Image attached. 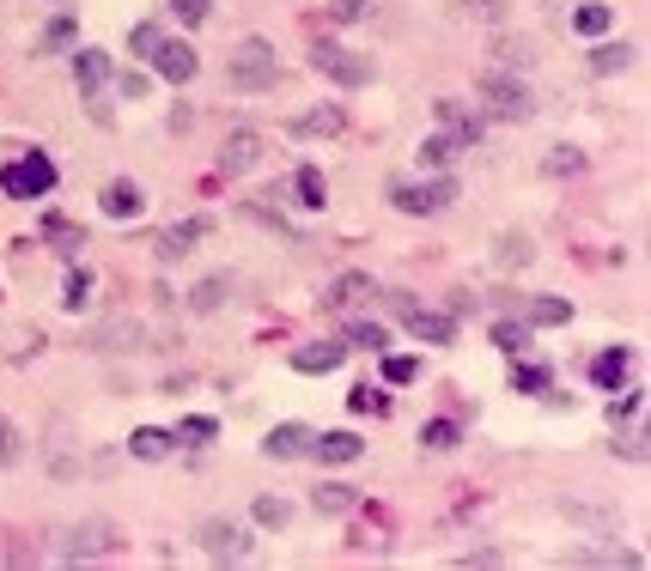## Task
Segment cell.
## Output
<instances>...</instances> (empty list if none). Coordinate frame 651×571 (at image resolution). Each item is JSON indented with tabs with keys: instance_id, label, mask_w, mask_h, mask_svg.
Segmentation results:
<instances>
[{
	"instance_id": "obj_50",
	"label": "cell",
	"mask_w": 651,
	"mask_h": 571,
	"mask_svg": "<svg viewBox=\"0 0 651 571\" xmlns=\"http://www.w3.org/2000/svg\"><path fill=\"white\" fill-rule=\"evenodd\" d=\"M633 414H639V395H615V401H609V420H615V426L633 420Z\"/></svg>"
},
{
	"instance_id": "obj_2",
	"label": "cell",
	"mask_w": 651,
	"mask_h": 571,
	"mask_svg": "<svg viewBox=\"0 0 651 571\" xmlns=\"http://www.w3.org/2000/svg\"><path fill=\"white\" fill-rule=\"evenodd\" d=\"M475 98L487 104V116H493V122H530V116H536L530 86H524L518 73H505V67H487V73L475 79Z\"/></svg>"
},
{
	"instance_id": "obj_14",
	"label": "cell",
	"mask_w": 651,
	"mask_h": 571,
	"mask_svg": "<svg viewBox=\"0 0 651 571\" xmlns=\"http://www.w3.org/2000/svg\"><path fill=\"white\" fill-rule=\"evenodd\" d=\"M74 86H80L86 104H98V92L110 86V55H104V49H92V43L74 49Z\"/></svg>"
},
{
	"instance_id": "obj_10",
	"label": "cell",
	"mask_w": 651,
	"mask_h": 571,
	"mask_svg": "<svg viewBox=\"0 0 651 571\" xmlns=\"http://www.w3.org/2000/svg\"><path fill=\"white\" fill-rule=\"evenodd\" d=\"M256 165H262V134H256V128H232L226 146H220V171H226V177H244V171H256Z\"/></svg>"
},
{
	"instance_id": "obj_41",
	"label": "cell",
	"mask_w": 651,
	"mask_h": 571,
	"mask_svg": "<svg viewBox=\"0 0 651 571\" xmlns=\"http://www.w3.org/2000/svg\"><path fill=\"white\" fill-rule=\"evenodd\" d=\"M493 55H499V67H505V73H524L536 49H530V43H518V37H499V43H493Z\"/></svg>"
},
{
	"instance_id": "obj_1",
	"label": "cell",
	"mask_w": 651,
	"mask_h": 571,
	"mask_svg": "<svg viewBox=\"0 0 651 571\" xmlns=\"http://www.w3.org/2000/svg\"><path fill=\"white\" fill-rule=\"evenodd\" d=\"M226 86L232 92H274L280 86V55L268 37H244L226 61Z\"/></svg>"
},
{
	"instance_id": "obj_18",
	"label": "cell",
	"mask_w": 651,
	"mask_h": 571,
	"mask_svg": "<svg viewBox=\"0 0 651 571\" xmlns=\"http://www.w3.org/2000/svg\"><path fill=\"white\" fill-rule=\"evenodd\" d=\"M530 256H536V237H530V231H499V237H493V268H499V274L530 268Z\"/></svg>"
},
{
	"instance_id": "obj_9",
	"label": "cell",
	"mask_w": 651,
	"mask_h": 571,
	"mask_svg": "<svg viewBox=\"0 0 651 571\" xmlns=\"http://www.w3.org/2000/svg\"><path fill=\"white\" fill-rule=\"evenodd\" d=\"M402 322H408V335H414L420 347H451V341H457V316H451V310H426V304H414Z\"/></svg>"
},
{
	"instance_id": "obj_44",
	"label": "cell",
	"mask_w": 651,
	"mask_h": 571,
	"mask_svg": "<svg viewBox=\"0 0 651 571\" xmlns=\"http://www.w3.org/2000/svg\"><path fill=\"white\" fill-rule=\"evenodd\" d=\"M159 43H165V31H159L153 19H140V25L128 31V49H134V55H147V61H153V49H159Z\"/></svg>"
},
{
	"instance_id": "obj_4",
	"label": "cell",
	"mask_w": 651,
	"mask_h": 571,
	"mask_svg": "<svg viewBox=\"0 0 651 571\" xmlns=\"http://www.w3.org/2000/svg\"><path fill=\"white\" fill-rule=\"evenodd\" d=\"M311 67L323 79H335V86H347V92H359V86H372V79H378V61L372 55H353V49H335V43H317L311 49Z\"/></svg>"
},
{
	"instance_id": "obj_29",
	"label": "cell",
	"mask_w": 651,
	"mask_h": 571,
	"mask_svg": "<svg viewBox=\"0 0 651 571\" xmlns=\"http://www.w3.org/2000/svg\"><path fill=\"white\" fill-rule=\"evenodd\" d=\"M293 195H299V207H305V213H323V207H329L323 171H317V165H299V177H293Z\"/></svg>"
},
{
	"instance_id": "obj_43",
	"label": "cell",
	"mask_w": 651,
	"mask_h": 571,
	"mask_svg": "<svg viewBox=\"0 0 651 571\" xmlns=\"http://www.w3.org/2000/svg\"><path fill=\"white\" fill-rule=\"evenodd\" d=\"M378 0H329V25H359V19H372Z\"/></svg>"
},
{
	"instance_id": "obj_11",
	"label": "cell",
	"mask_w": 651,
	"mask_h": 571,
	"mask_svg": "<svg viewBox=\"0 0 651 571\" xmlns=\"http://www.w3.org/2000/svg\"><path fill=\"white\" fill-rule=\"evenodd\" d=\"M98 207H104V219L128 225V219H140V213H147V189H140V183H128V177H116V183H104Z\"/></svg>"
},
{
	"instance_id": "obj_38",
	"label": "cell",
	"mask_w": 651,
	"mask_h": 571,
	"mask_svg": "<svg viewBox=\"0 0 651 571\" xmlns=\"http://www.w3.org/2000/svg\"><path fill=\"white\" fill-rule=\"evenodd\" d=\"M627 61H633V49H627V43H597V49H591V73H597V79L621 73Z\"/></svg>"
},
{
	"instance_id": "obj_49",
	"label": "cell",
	"mask_w": 651,
	"mask_h": 571,
	"mask_svg": "<svg viewBox=\"0 0 651 571\" xmlns=\"http://www.w3.org/2000/svg\"><path fill=\"white\" fill-rule=\"evenodd\" d=\"M171 13H177L183 25H207V13H213V7H207V0H171Z\"/></svg>"
},
{
	"instance_id": "obj_21",
	"label": "cell",
	"mask_w": 651,
	"mask_h": 571,
	"mask_svg": "<svg viewBox=\"0 0 651 571\" xmlns=\"http://www.w3.org/2000/svg\"><path fill=\"white\" fill-rule=\"evenodd\" d=\"M311 456L329 468V462H359L366 456V438L359 432H323V438H311Z\"/></svg>"
},
{
	"instance_id": "obj_31",
	"label": "cell",
	"mask_w": 651,
	"mask_h": 571,
	"mask_svg": "<svg viewBox=\"0 0 651 571\" xmlns=\"http://www.w3.org/2000/svg\"><path fill=\"white\" fill-rule=\"evenodd\" d=\"M43 237L55 243V250H61V256H74V250H86V231H80L74 219H55V213L43 219Z\"/></svg>"
},
{
	"instance_id": "obj_13",
	"label": "cell",
	"mask_w": 651,
	"mask_h": 571,
	"mask_svg": "<svg viewBox=\"0 0 651 571\" xmlns=\"http://www.w3.org/2000/svg\"><path fill=\"white\" fill-rule=\"evenodd\" d=\"M262 456H268V462H299V456H311V426L280 420V426L262 438Z\"/></svg>"
},
{
	"instance_id": "obj_30",
	"label": "cell",
	"mask_w": 651,
	"mask_h": 571,
	"mask_svg": "<svg viewBox=\"0 0 651 571\" xmlns=\"http://www.w3.org/2000/svg\"><path fill=\"white\" fill-rule=\"evenodd\" d=\"M487 335H493L499 353H524V347H530V322H524V316H499Z\"/></svg>"
},
{
	"instance_id": "obj_37",
	"label": "cell",
	"mask_w": 651,
	"mask_h": 571,
	"mask_svg": "<svg viewBox=\"0 0 651 571\" xmlns=\"http://www.w3.org/2000/svg\"><path fill=\"white\" fill-rule=\"evenodd\" d=\"M609 25H615V13L603 7V0H591V7H578V13H572V31H578V37H603Z\"/></svg>"
},
{
	"instance_id": "obj_33",
	"label": "cell",
	"mask_w": 651,
	"mask_h": 571,
	"mask_svg": "<svg viewBox=\"0 0 651 571\" xmlns=\"http://www.w3.org/2000/svg\"><path fill=\"white\" fill-rule=\"evenodd\" d=\"M457 152H463V146H457L451 134H426V140H420V165H426V171H445Z\"/></svg>"
},
{
	"instance_id": "obj_46",
	"label": "cell",
	"mask_w": 651,
	"mask_h": 571,
	"mask_svg": "<svg viewBox=\"0 0 651 571\" xmlns=\"http://www.w3.org/2000/svg\"><path fill=\"white\" fill-rule=\"evenodd\" d=\"M116 92H122L128 104H140V98H147V92H153V73H140V67H128V73L116 79Z\"/></svg>"
},
{
	"instance_id": "obj_40",
	"label": "cell",
	"mask_w": 651,
	"mask_h": 571,
	"mask_svg": "<svg viewBox=\"0 0 651 571\" xmlns=\"http://www.w3.org/2000/svg\"><path fill=\"white\" fill-rule=\"evenodd\" d=\"M457 7H463L469 19H481V25H505V19H512V7H518V0H457Z\"/></svg>"
},
{
	"instance_id": "obj_24",
	"label": "cell",
	"mask_w": 651,
	"mask_h": 571,
	"mask_svg": "<svg viewBox=\"0 0 651 571\" xmlns=\"http://www.w3.org/2000/svg\"><path fill=\"white\" fill-rule=\"evenodd\" d=\"M232 286H238L232 274H207V280L189 292V310H195V316H220V310H226V298H232Z\"/></svg>"
},
{
	"instance_id": "obj_27",
	"label": "cell",
	"mask_w": 651,
	"mask_h": 571,
	"mask_svg": "<svg viewBox=\"0 0 651 571\" xmlns=\"http://www.w3.org/2000/svg\"><path fill=\"white\" fill-rule=\"evenodd\" d=\"M92 304V268H80V262H67V274H61V310H86Z\"/></svg>"
},
{
	"instance_id": "obj_42",
	"label": "cell",
	"mask_w": 651,
	"mask_h": 571,
	"mask_svg": "<svg viewBox=\"0 0 651 571\" xmlns=\"http://www.w3.org/2000/svg\"><path fill=\"white\" fill-rule=\"evenodd\" d=\"M347 407H353V414H378V420H384V414H390V395L372 389V383H359V389L347 395Z\"/></svg>"
},
{
	"instance_id": "obj_12",
	"label": "cell",
	"mask_w": 651,
	"mask_h": 571,
	"mask_svg": "<svg viewBox=\"0 0 651 571\" xmlns=\"http://www.w3.org/2000/svg\"><path fill=\"white\" fill-rule=\"evenodd\" d=\"M153 73L171 79V86H189V79L201 73V55H195L189 43H171V37H165V43L153 49Z\"/></svg>"
},
{
	"instance_id": "obj_39",
	"label": "cell",
	"mask_w": 651,
	"mask_h": 571,
	"mask_svg": "<svg viewBox=\"0 0 651 571\" xmlns=\"http://www.w3.org/2000/svg\"><path fill=\"white\" fill-rule=\"evenodd\" d=\"M420 444H426V450H457V444H463V426H457V420H426V426H420Z\"/></svg>"
},
{
	"instance_id": "obj_48",
	"label": "cell",
	"mask_w": 651,
	"mask_h": 571,
	"mask_svg": "<svg viewBox=\"0 0 651 571\" xmlns=\"http://www.w3.org/2000/svg\"><path fill=\"white\" fill-rule=\"evenodd\" d=\"M13 462H19V426L0 420V468H13Z\"/></svg>"
},
{
	"instance_id": "obj_17",
	"label": "cell",
	"mask_w": 651,
	"mask_h": 571,
	"mask_svg": "<svg viewBox=\"0 0 651 571\" xmlns=\"http://www.w3.org/2000/svg\"><path fill=\"white\" fill-rule=\"evenodd\" d=\"M432 110H439V122H445V134H451L457 146H481V134H487V122H481L475 110H463L457 98H439V104H432Z\"/></svg>"
},
{
	"instance_id": "obj_23",
	"label": "cell",
	"mask_w": 651,
	"mask_h": 571,
	"mask_svg": "<svg viewBox=\"0 0 651 571\" xmlns=\"http://www.w3.org/2000/svg\"><path fill=\"white\" fill-rule=\"evenodd\" d=\"M140 341H147V329H140V322H128V316H122V322H104V329L92 335L98 353H140Z\"/></svg>"
},
{
	"instance_id": "obj_45",
	"label": "cell",
	"mask_w": 651,
	"mask_h": 571,
	"mask_svg": "<svg viewBox=\"0 0 651 571\" xmlns=\"http://www.w3.org/2000/svg\"><path fill=\"white\" fill-rule=\"evenodd\" d=\"M420 377V359H408V353H384V383H414Z\"/></svg>"
},
{
	"instance_id": "obj_26",
	"label": "cell",
	"mask_w": 651,
	"mask_h": 571,
	"mask_svg": "<svg viewBox=\"0 0 651 571\" xmlns=\"http://www.w3.org/2000/svg\"><path fill=\"white\" fill-rule=\"evenodd\" d=\"M627 371H633V353H627V347H609V353L591 359V383H597V389H621Z\"/></svg>"
},
{
	"instance_id": "obj_7",
	"label": "cell",
	"mask_w": 651,
	"mask_h": 571,
	"mask_svg": "<svg viewBox=\"0 0 651 571\" xmlns=\"http://www.w3.org/2000/svg\"><path fill=\"white\" fill-rule=\"evenodd\" d=\"M207 231H213V219H201V213H195V219H177V225H165V231L153 237V256H159V268H177L183 256H195V243H201Z\"/></svg>"
},
{
	"instance_id": "obj_6",
	"label": "cell",
	"mask_w": 651,
	"mask_h": 571,
	"mask_svg": "<svg viewBox=\"0 0 651 571\" xmlns=\"http://www.w3.org/2000/svg\"><path fill=\"white\" fill-rule=\"evenodd\" d=\"M0 189H7L13 201H43L55 189V165L43 152H25V158H13V165H0Z\"/></svg>"
},
{
	"instance_id": "obj_28",
	"label": "cell",
	"mask_w": 651,
	"mask_h": 571,
	"mask_svg": "<svg viewBox=\"0 0 651 571\" xmlns=\"http://www.w3.org/2000/svg\"><path fill=\"white\" fill-rule=\"evenodd\" d=\"M171 444H177V438H171L165 426H134V438H128V450H134L140 462H165Z\"/></svg>"
},
{
	"instance_id": "obj_5",
	"label": "cell",
	"mask_w": 651,
	"mask_h": 571,
	"mask_svg": "<svg viewBox=\"0 0 651 571\" xmlns=\"http://www.w3.org/2000/svg\"><path fill=\"white\" fill-rule=\"evenodd\" d=\"M195 541H201V553H207L213 565L250 559V523H238V517H207V523L195 529Z\"/></svg>"
},
{
	"instance_id": "obj_35",
	"label": "cell",
	"mask_w": 651,
	"mask_h": 571,
	"mask_svg": "<svg viewBox=\"0 0 651 571\" xmlns=\"http://www.w3.org/2000/svg\"><path fill=\"white\" fill-rule=\"evenodd\" d=\"M171 438H177V444H213V438H220V420L189 414V420H177V426H171Z\"/></svg>"
},
{
	"instance_id": "obj_47",
	"label": "cell",
	"mask_w": 651,
	"mask_h": 571,
	"mask_svg": "<svg viewBox=\"0 0 651 571\" xmlns=\"http://www.w3.org/2000/svg\"><path fill=\"white\" fill-rule=\"evenodd\" d=\"M512 383H518V395H542V389H548V371H542V365H518Z\"/></svg>"
},
{
	"instance_id": "obj_20",
	"label": "cell",
	"mask_w": 651,
	"mask_h": 571,
	"mask_svg": "<svg viewBox=\"0 0 651 571\" xmlns=\"http://www.w3.org/2000/svg\"><path fill=\"white\" fill-rule=\"evenodd\" d=\"M512 316H524L530 329H560V322H572V304L542 292V298H518V310H512Z\"/></svg>"
},
{
	"instance_id": "obj_32",
	"label": "cell",
	"mask_w": 651,
	"mask_h": 571,
	"mask_svg": "<svg viewBox=\"0 0 651 571\" xmlns=\"http://www.w3.org/2000/svg\"><path fill=\"white\" fill-rule=\"evenodd\" d=\"M347 347L384 353V347H390V329H384V322H366V316H353V322H347Z\"/></svg>"
},
{
	"instance_id": "obj_25",
	"label": "cell",
	"mask_w": 651,
	"mask_h": 571,
	"mask_svg": "<svg viewBox=\"0 0 651 571\" xmlns=\"http://www.w3.org/2000/svg\"><path fill=\"white\" fill-rule=\"evenodd\" d=\"M74 55L80 49V25H74V13H55L49 25H43V37H37V55Z\"/></svg>"
},
{
	"instance_id": "obj_8",
	"label": "cell",
	"mask_w": 651,
	"mask_h": 571,
	"mask_svg": "<svg viewBox=\"0 0 651 571\" xmlns=\"http://www.w3.org/2000/svg\"><path fill=\"white\" fill-rule=\"evenodd\" d=\"M366 298H378V280L366 274V268H347V274H335L329 286H323V310H359V304H366Z\"/></svg>"
},
{
	"instance_id": "obj_34",
	"label": "cell",
	"mask_w": 651,
	"mask_h": 571,
	"mask_svg": "<svg viewBox=\"0 0 651 571\" xmlns=\"http://www.w3.org/2000/svg\"><path fill=\"white\" fill-rule=\"evenodd\" d=\"M578 171H585V152H578V146H548L542 177H578Z\"/></svg>"
},
{
	"instance_id": "obj_15",
	"label": "cell",
	"mask_w": 651,
	"mask_h": 571,
	"mask_svg": "<svg viewBox=\"0 0 651 571\" xmlns=\"http://www.w3.org/2000/svg\"><path fill=\"white\" fill-rule=\"evenodd\" d=\"M98 553H116V529H110V523H80L74 535H67V547H61V559H67V565L98 559Z\"/></svg>"
},
{
	"instance_id": "obj_22",
	"label": "cell",
	"mask_w": 651,
	"mask_h": 571,
	"mask_svg": "<svg viewBox=\"0 0 651 571\" xmlns=\"http://www.w3.org/2000/svg\"><path fill=\"white\" fill-rule=\"evenodd\" d=\"M286 128H293L299 140H311V134H329V140H335V134L347 128V110H341V104H317V110L293 116V122H286Z\"/></svg>"
},
{
	"instance_id": "obj_3",
	"label": "cell",
	"mask_w": 651,
	"mask_h": 571,
	"mask_svg": "<svg viewBox=\"0 0 651 571\" xmlns=\"http://www.w3.org/2000/svg\"><path fill=\"white\" fill-rule=\"evenodd\" d=\"M390 201H396V213H408V219H432V213H445L451 201H457V177H426V183H396L390 189Z\"/></svg>"
},
{
	"instance_id": "obj_19",
	"label": "cell",
	"mask_w": 651,
	"mask_h": 571,
	"mask_svg": "<svg viewBox=\"0 0 651 571\" xmlns=\"http://www.w3.org/2000/svg\"><path fill=\"white\" fill-rule=\"evenodd\" d=\"M311 511H317V517H353V511H359V486H347V480H323L317 493H311Z\"/></svg>"
},
{
	"instance_id": "obj_51",
	"label": "cell",
	"mask_w": 651,
	"mask_h": 571,
	"mask_svg": "<svg viewBox=\"0 0 651 571\" xmlns=\"http://www.w3.org/2000/svg\"><path fill=\"white\" fill-rule=\"evenodd\" d=\"M384 304H390V316H396V322H402V316H408V310H414V304H420V298H414V292H384Z\"/></svg>"
},
{
	"instance_id": "obj_16",
	"label": "cell",
	"mask_w": 651,
	"mask_h": 571,
	"mask_svg": "<svg viewBox=\"0 0 651 571\" xmlns=\"http://www.w3.org/2000/svg\"><path fill=\"white\" fill-rule=\"evenodd\" d=\"M341 359H347L341 341H305V347H293V371L299 377H329V371H341Z\"/></svg>"
},
{
	"instance_id": "obj_36",
	"label": "cell",
	"mask_w": 651,
	"mask_h": 571,
	"mask_svg": "<svg viewBox=\"0 0 651 571\" xmlns=\"http://www.w3.org/2000/svg\"><path fill=\"white\" fill-rule=\"evenodd\" d=\"M286 517H293V505L274 499V493H262V499L250 505V523H256V529H286Z\"/></svg>"
},
{
	"instance_id": "obj_52",
	"label": "cell",
	"mask_w": 651,
	"mask_h": 571,
	"mask_svg": "<svg viewBox=\"0 0 651 571\" xmlns=\"http://www.w3.org/2000/svg\"><path fill=\"white\" fill-rule=\"evenodd\" d=\"M615 456H627V462H645V438H639V432H633V438H621V444H615Z\"/></svg>"
}]
</instances>
